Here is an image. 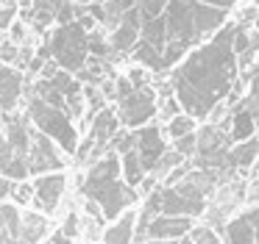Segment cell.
I'll return each instance as SVG.
<instances>
[{
  "label": "cell",
  "mask_w": 259,
  "mask_h": 244,
  "mask_svg": "<svg viewBox=\"0 0 259 244\" xmlns=\"http://www.w3.org/2000/svg\"><path fill=\"white\" fill-rule=\"evenodd\" d=\"M134 131V150L140 153V161L145 166V172H153L162 161V155L167 153V144L164 136L156 125H142V128H131Z\"/></svg>",
  "instance_id": "9c48e42d"
},
{
  "label": "cell",
  "mask_w": 259,
  "mask_h": 244,
  "mask_svg": "<svg viewBox=\"0 0 259 244\" xmlns=\"http://www.w3.org/2000/svg\"><path fill=\"white\" fill-rule=\"evenodd\" d=\"M12 189H14V180H12V177H6V175H0V200H6V197H12Z\"/></svg>",
  "instance_id": "83f0119b"
},
{
  "label": "cell",
  "mask_w": 259,
  "mask_h": 244,
  "mask_svg": "<svg viewBox=\"0 0 259 244\" xmlns=\"http://www.w3.org/2000/svg\"><path fill=\"white\" fill-rule=\"evenodd\" d=\"M28 119L34 122V128H39L45 136H51L64 153L75 155V150H78V131H75V125H73V116L64 108H59V105L31 94L28 97Z\"/></svg>",
  "instance_id": "8992f818"
},
{
  "label": "cell",
  "mask_w": 259,
  "mask_h": 244,
  "mask_svg": "<svg viewBox=\"0 0 259 244\" xmlns=\"http://www.w3.org/2000/svg\"><path fill=\"white\" fill-rule=\"evenodd\" d=\"M48 230V219L39 214H23V236L28 244H36L39 236H45Z\"/></svg>",
  "instance_id": "ffe728a7"
},
{
  "label": "cell",
  "mask_w": 259,
  "mask_h": 244,
  "mask_svg": "<svg viewBox=\"0 0 259 244\" xmlns=\"http://www.w3.org/2000/svg\"><path fill=\"white\" fill-rule=\"evenodd\" d=\"M0 64H20L17 42H3V44H0Z\"/></svg>",
  "instance_id": "603a6c76"
},
{
  "label": "cell",
  "mask_w": 259,
  "mask_h": 244,
  "mask_svg": "<svg viewBox=\"0 0 259 244\" xmlns=\"http://www.w3.org/2000/svg\"><path fill=\"white\" fill-rule=\"evenodd\" d=\"M62 230H64V233H67V236H70V238H73V236H75V233H78V216H75V214H70V216H67V219H64V227H62Z\"/></svg>",
  "instance_id": "4316f807"
},
{
  "label": "cell",
  "mask_w": 259,
  "mask_h": 244,
  "mask_svg": "<svg viewBox=\"0 0 259 244\" xmlns=\"http://www.w3.org/2000/svg\"><path fill=\"white\" fill-rule=\"evenodd\" d=\"M9 31H12V39H14V42H23V39H25V25H23V22L14 20V25L9 28Z\"/></svg>",
  "instance_id": "f546056e"
},
{
  "label": "cell",
  "mask_w": 259,
  "mask_h": 244,
  "mask_svg": "<svg viewBox=\"0 0 259 244\" xmlns=\"http://www.w3.org/2000/svg\"><path fill=\"white\" fill-rule=\"evenodd\" d=\"M134 236H137V214H123L103 233V241L106 244H134Z\"/></svg>",
  "instance_id": "ac0fdd59"
},
{
  "label": "cell",
  "mask_w": 259,
  "mask_h": 244,
  "mask_svg": "<svg viewBox=\"0 0 259 244\" xmlns=\"http://www.w3.org/2000/svg\"><path fill=\"white\" fill-rule=\"evenodd\" d=\"M73 3H78V6H92V3H103V0H73Z\"/></svg>",
  "instance_id": "1f68e13d"
},
{
  "label": "cell",
  "mask_w": 259,
  "mask_h": 244,
  "mask_svg": "<svg viewBox=\"0 0 259 244\" xmlns=\"http://www.w3.org/2000/svg\"><path fill=\"white\" fill-rule=\"evenodd\" d=\"M51 244H73V238H70L64 230H56V233L51 236Z\"/></svg>",
  "instance_id": "4dcf8cb0"
},
{
  "label": "cell",
  "mask_w": 259,
  "mask_h": 244,
  "mask_svg": "<svg viewBox=\"0 0 259 244\" xmlns=\"http://www.w3.org/2000/svg\"><path fill=\"white\" fill-rule=\"evenodd\" d=\"M192 238H195V244H220V238H218V233L212 230V227H195L192 230Z\"/></svg>",
  "instance_id": "cb8c5ba5"
},
{
  "label": "cell",
  "mask_w": 259,
  "mask_h": 244,
  "mask_svg": "<svg viewBox=\"0 0 259 244\" xmlns=\"http://www.w3.org/2000/svg\"><path fill=\"white\" fill-rule=\"evenodd\" d=\"M245 200L259 205V166H256V177H251V183L245 186Z\"/></svg>",
  "instance_id": "484cf974"
},
{
  "label": "cell",
  "mask_w": 259,
  "mask_h": 244,
  "mask_svg": "<svg viewBox=\"0 0 259 244\" xmlns=\"http://www.w3.org/2000/svg\"><path fill=\"white\" fill-rule=\"evenodd\" d=\"M101 6V25L131 17L140 31L131 55L145 70L167 72L226 25L234 0H106Z\"/></svg>",
  "instance_id": "6da1fadb"
},
{
  "label": "cell",
  "mask_w": 259,
  "mask_h": 244,
  "mask_svg": "<svg viewBox=\"0 0 259 244\" xmlns=\"http://www.w3.org/2000/svg\"><path fill=\"white\" fill-rule=\"evenodd\" d=\"M34 183H25V180H17V186L12 189V197H14V203L17 205H28V203H34Z\"/></svg>",
  "instance_id": "7402d4cb"
},
{
  "label": "cell",
  "mask_w": 259,
  "mask_h": 244,
  "mask_svg": "<svg viewBox=\"0 0 259 244\" xmlns=\"http://www.w3.org/2000/svg\"><path fill=\"white\" fill-rule=\"evenodd\" d=\"M0 44H3V42H0Z\"/></svg>",
  "instance_id": "836d02e7"
},
{
  "label": "cell",
  "mask_w": 259,
  "mask_h": 244,
  "mask_svg": "<svg viewBox=\"0 0 259 244\" xmlns=\"http://www.w3.org/2000/svg\"><path fill=\"white\" fill-rule=\"evenodd\" d=\"M259 158V136H251V139H242L231 147L229 153V169L237 172V169H248L253 161Z\"/></svg>",
  "instance_id": "e0dca14e"
},
{
  "label": "cell",
  "mask_w": 259,
  "mask_h": 244,
  "mask_svg": "<svg viewBox=\"0 0 259 244\" xmlns=\"http://www.w3.org/2000/svg\"><path fill=\"white\" fill-rule=\"evenodd\" d=\"M242 197H245V186H242L240 180L220 183V186L214 189V200H212V205H209V211H206L209 222H212V225H223L226 214H229V211L234 208Z\"/></svg>",
  "instance_id": "8fae6325"
},
{
  "label": "cell",
  "mask_w": 259,
  "mask_h": 244,
  "mask_svg": "<svg viewBox=\"0 0 259 244\" xmlns=\"http://www.w3.org/2000/svg\"><path fill=\"white\" fill-rule=\"evenodd\" d=\"M148 244H195V238H192V236H181L179 241H176V238H153V241H148Z\"/></svg>",
  "instance_id": "f1b7e54d"
},
{
  "label": "cell",
  "mask_w": 259,
  "mask_h": 244,
  "mask_svg": "<svg viewBox=\"0 0 259 244\" xmlns=\"http://www.w3.org/2000/svg\"><path fill=\"white\" fill-rule=\"evenodd\" d=\"M62 153L64 150L53 142L51 136L34 128V142H31V150H28V169L31 175H45V172H56L64 166L62 161Z\"/></svg>",
  "instance_id": "ba28073f"
},
{
  "label": "cell",
  "mask_w": 259,
  "mask_h": 244,
  "mask_svg": "<svg viewBox=\"0 0 259 244\" xmlns=\"http://www.w3.org/2000/svg\"><path fill=\"white\" fill-rule=\"evenodd\" d=\"M64 175L62 172H45V175H36L34 180V205L36 208H42L45 214H53L59 205V200H62L64 194Z\"/></svg>",
  "instance_id": "30bf717a"
},
{
  "label": "cell",
  "mask_w": 259,
  "mask_h": 244,
  "mask_svg": "<svg viewBox=\"0 0 259 244\" xmlns=\"http://www.w3.org/2000/svg\"><path fill=\"white\" fill-rule=\"evenodd\" d=\"M112 97L117 103V116L125 128H142L156 116L159 105H156V94L148 86V78L142 67H134V70L117 75L112 86Z\"/></svg>",
  "instance_id": "277c9868"
},
{
  "label": "cell",
  "mask_w": 259,
  "mask_h": 244,
  "mask_svg": "<svg viewBox=\"0 0 259 244\" xmlns=\"http://www.w3.org/2000/svg\"><path fill=\"white\" fill-rule=\"evenodd\" d=\"M123 175V164H120V153L112 150V153L101 155L95 164L90 166L87 177L81 180V192H84L87 200L101 205L103 211V219H117L128 205L137 203L140 194L134 192Z\"/></svg>",
  "instance_id": "3957f363"
},
{
  "label": "cell",
  "mask_w": 259,
  "mask_h": 244,
  "mask_svg": "<svg viewBox=\"0 0 259 244\" xmlns=\"http://www.w3.org/2000/svg\"><path fill=\"white\" fill-rule=\"evenodd\" d=\"M240 75V28L226 22L170 72V89L181 111L206 119L234 89Z\"/></svg>",
  "instance_id": "7a4b0ae2"
},
{
  "label": "cell",
  "mask_w": 259,
  "mask_h": 244,
  "mask_svg": "<svg viewBox=\"0 0 259 244\" xmlns=\"http://www.w3.org/2000/svg\"><path fill=\"white\" fill-rule=\"evenodd\" d=\"M25 92V81L23 72H17L12 64H0V111L9 114L20 105Z\"/></svg>",
  "instance_id": "7c38bea8"
},
{
  "label": "cell",
  "mask_w": 259,
  "mask_h": 244,
  "mask_svg": "<svg viewBox=\"0 0 259 244\" xmlns=\"http://www.w3.org/2000/svg\"><path fill=\"white\" fill-rule=\"evenodd\" d=\"M192 233V219L190 216H173V214H159L145 225L142 236L151 238H181Z\"/></svg>",
  "instance_id": "4fadbf2b"
},
{
  "label": "cell",
  "mask_w": 259,
  "mask_h": 244,
  "mask_svg": "<svg viewBox=\"0 0 259 244\" xmlns=\"http://www.w3.org/2000/svg\"><path fill=\"white\" fill-rule=\"evenodd\" d=\"M90 28H92V17H78L73 22H62L51 31L48 36V53L56 61L62 70L78 75L92 55V44H90Z\"/></svg>",
  "instance_id": "5b68a950"
},
{
  "label": "cell",
  "mask_w": 259,
  "mask_h": 244,
  "mask_svg": "<svg viewBox=\"0 0 259 244\" xmlns=\"http://www.w3.org/2000/svg\"><path fill=\"white\" fill-rule=\"evenodd\" d=\"M48 244H51V241H48Z\"/></svg>",
  "instance_id": "d6a6232c"
},
{
  "label": "cell",
  "mask_w": 259,
  "mask_h": 244,
  "mask_svg": "<svg viewBox=\"0 0 259 244\" xmlns=\"http://www.w3.org/2000/svg\"><path fill=\"white\" fill-rule=\"evenodd\" d=\"M226 241L229 244H259V208L240 214L226 222Z\"/></svg>",
  "instance_id": "5bb4252c"
},
{
  "label": "cell",
  "mask_w": 259,
  "mask_h": 244,
  "mask_svg": "<svg viewBox=\"0 0 259 244\" xmlns=\"http://www.w3.org/2000/svg\"><path fill=\"white\" fill-rule=\"evenodd\" d=\"M234 147V139H231L229 128L223 125H201L195 131V155H192V164L201 166V169H220L229 172V153Z\"/></svg>",
  "instance_id": "52a82bcc"
},
{
  "label": "cell",
  "mask_w": 259,
  "mask_h": 244,
  "mask_svg": "<svg viewBox=\"0 0 259 244\" xmlns=\"http://www.w3.org/2000/svg\"><path fill=\"white\" fill-rule=\"evenodd\" d=\"M237 108L245 111V114L256 122V128H259V64L253 67L251 81H248V89H245V94H242V100L237 103Z\"/></svg>",
  "instance_id": "d6986e66"
},
{
  "label": "cell",
  "mask_w": 259,
  "mask_h": 244,
  "mask_svg": "<svg viewBox=\"0 0 259 244\" xmlns=\"http://www.w3.org/2000/svg\"><path fill=\"white\" fill-rule=\"evenodd\" d=\"M62 3H64V0H28V3H23L20 14H23V20L28 22L31 28L45 31L48 25H53V22H56Z\"/></svg>",
  "instance_id": "9a60e30c"
},
{
  "label": "cell",
  "mask_w": 259,
  "mask_h": 244,
  "mask_svg": "<svg viewBox=\"0 0 259 244\" xmlns=\"http://www.w3.org/2000/svg\"><path fill=\"white\" fill-rule=\"evenodd\" d=\"M17 6H0V31H6V28L14 25V20H17Z\"/></svg>",
  "instance_id": "d4e9b609"
},
{
  "label": "cell",
  "mask_w": 259,
  "mask_h": 244,
  "mask_svg": "<svg viewBox=\"0 0 259 244\" xmlns=\"http://www.w3.org/2000/svg\"><path fill=\"white\" fill-rule=\"evenodd\" d=\"M195 131V116H190V114H176V116H170V125H167V133L173 139H181V136H187V133H192Z\"/></svg>",
  "instance_id": "44dd1931"
},
{
  "label": "cell",
  "mask_w": 259,
  "mask_h": 244,
  "mask_svg": "<svg viewBox=\"0 0 259 244\" xmlns=\"http://www.w3.org/2000/svg\"><path fill=\"white\" fill-rule=\"evenodd\" d=\"M0 244H28L23 236V214L17 205H3L0 200Z\"/></svg>",
  "instance_id": "2e32d148"
}]
</instances>
